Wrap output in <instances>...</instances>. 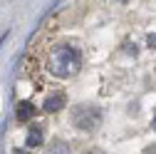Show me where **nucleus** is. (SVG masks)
Wrapping results in <instances>:
<instances>
[{
  "mask_svg": "<svg viewBox=\"0 0 156 154\" xmlns=\"http://www.w3.org/2000/svg\"><path fill=\"white\" fill-rule=\"evenodd\" d=\"M12 154H30L27 149H12Z\"/></svg>",
  "mask_w": 156,
  "mask_h": 154,
  "instance_id": "9",
  "label": "nucleus"
},
{
  "mask_svg": "<svg viewBox=\"0 0 156 154\" xmlns=\"http://www.w3.org/2000/svg\"><path fill=\"white\" fill-rule=\"evenodd\" d=\"M82 67V52L77 50L74 45L69 42H62V45H55L47 55V72L52 77H72L77 75Z\"/></svg>",
  "mask_w": 156,
  "mask_h": 154,
  "instance_id": "1",
  "label": "nucleus"
},
{
  "mask_svg": "<svg viewBox=\"0 0 156 154\" xmlns=\"http://www.w3.org/2000/svg\"><path fill=\"white\" fill-rule=\"evenodd\" d=\"M35 114H37V107L30 100H20V102L15 105V117L20 119V122H30Z\"/></svg>",
  "mask_w": 156,
  "mask_h": 154,
  "instance_id": "4",
  "label": "nucleus"
},
{
  "mask_svg": "<svg viewBox=\"0 0 156 154\" xmlns=\"http://www.w3.org/2000/svg\"><path fill=\"white\" fill-rule=\"evenodd\" d=\"M72 124L82 132H94L102 124V109L94 105H77L72 109Z\"/></svg>",
  "mask_w": 156,
  "mask_h": 154,
  "instance_id": "2",
  "label": "nucleus"
},
{
  "mask_svg": "<svg viewBox=\"0 0 156 154\" xmlns=\"http://www.w3.org/2000/svg\"><path fill=\"white\" fill-rule=\"evenodd\" d=\"M87 154H94V152H87Z\"/></svg>",
  "mask_w": 156,
  "mask_h": 154,
  "instance_id": "12",
  "label": "nucleus"
},
{
  "mask_svg": "<svg viewBox=\"0 0 156 154\" xmlns=\"http://www.w3.org/2000/svg\"><path fill=\"white\" fill-rule=\"evenodd\" d=\"M116 3H126V0H116Z\"/></svg>",
  "mask_w": 156,
  "mask_h": 154,
  "instance_id": "11",
  "label": "nucleus"
},
{
  "mask_svg": "<svg viewBox=\"0 0 156 154\" xmlns=\"http://www.w3.org/2000/svg\"><path fill=\"white\" fill-rule=\"evenodd\" d=\"M146 45H149L151 50H156V35H149V37H146Z\"/></svg>",
  "mask_w": 156,
  "mask_h": 154,
  "instance_id": "7",
  "label": "nucleus"
},
{
  "mask_svg": "<svg viewBox=\"0 0 156 154\" xmlns=\"http://www.w3.org/2000/svg\"><path fill=\"white\" fill-rule=\"evenodd\" d=\"M47 154H72V149H69V144L67 142H52L50 147H47Z\"/></svg>",
  "mask_w": 156,
  "mask_h": 154,
  "instance_id": "6",
  "label": "nucleus"
},
{
  "mask_svg": "<svg viewBox=\"0 0 156 154\" xmlns=\"http://www.w3.org/2000/svg\"><path fill=\"white\" fill-rule=\"evenodd\" d=\"M151 129H154V132H156V117H154V119H151Z\"/></svg>",
  "mask_w": 156,
  "mask_h": 154,
  "instance_id": "10",
  "label": "nucleus"
},
{
  "mask_svg": "<svg viewBox=\"0 0 156 154\" xmlns=\"http://www.w3.org/2000/svg\"><path fill=\"white\" fill-rule=\"evenodd\" d=\"M124 50H126V52H131V55H136V45H129V42H126V45H124Z\"/></svg>",
  "mask_w": 156,
  "mask_h": 154,
  "instance_id": "8",
  "label": "nucleus"
},
{
  "mask_svg": "<svg viewBox=\"0 0 156 154\" xmlns=\"http://www.w3.org/2000/svg\"><path fill=\"white\" fill-rule=\"evenodd\" d=\"M65 105H67L65 92H50L47 97H45V102H42V109H45L47 114H52V112H60V109H65Z\"/></svg>",
  "mask_w": 156,
  "mask_h": 154,
  "instance_id": "3",
  "label": "nucleus"
},
{
  "mask_svg": "<svg viewBox=\"0 0 156 154\" xmlns=\"http://www.w3.org/2000/svg\"><path fill=\"white\" fill-rule=\"evenodd\" d=\"M42 127L40 124H32L30 129H27V137H25V147L27 149H35V147H40L42 144Z\"/></svg>",
  "mask_w": 156,
  "mask_h": 154,
  "instance_id": "5",
  "label": "nucleus"
}]
</instances>
